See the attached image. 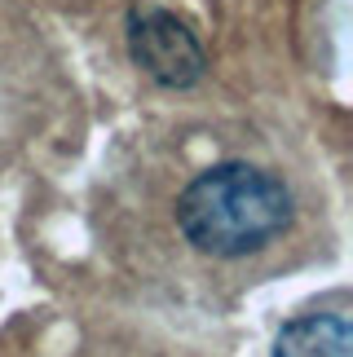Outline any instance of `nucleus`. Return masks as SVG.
Instances as JSON below:
<instances>
[{"label": "nucleus", "instance_id": "f257e3e1", "mask_svg": "<svg viewBox=\"0 0 353 357\" xmlns=\"http://www.w3.org/2000/svg\"><path fill=\"white\" fill-rule=\"evenodd\" d=\"M176 225L195 252L239 260L292 225V190L256 163H212L181 190Z\"/></svg>", "mask_w": 353, "mask_h": 357}, {"label": "nucleus", "instance_id": "f03ea898", "mask_svg": "<svg viewBox=\"0 0 353 357\" xmlns=\"http://www.w3.org/2000/svg\"><path fill=\"white\" fill-rule=\"evenodd\" d=\"M128 58L164 89H195L208 71V53L186 18L168 9L128 13Z\"/></svg>", "mask_w": 353, "mask_h": 357}, {"label": "nucleus", "instance_id": "7ed1b4c3", "mask_svg": "<svg viewBox=\"0 0 353 357\" xmlns=\"http://www.w3.org/2000/svg\"><path fill=\"white\" fill-rule=\"evenodd\" d=\"M274 357H353V322L345 313H305L278 331Z\"/></svg>", "mask_w": 353, "mask_h": 357}]
</instances>
